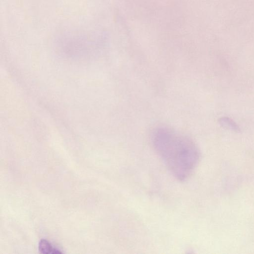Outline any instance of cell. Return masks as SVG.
I'll return each instance as SVG.
<instances>
[{
	"label": "cell",
	"mask_w": 254,
	"mask_h": 254,
	"mask_svg": "<svg viewBox=\"0 0 254 254\" xmlns=\"http://www.w3.org/2000/svg\"><path fill=\"white\" fill-rule=\"evenodd\" d=\"M150 139L157 153L177 179L185 180L191 174L200 159L199 149L192 139L165 125L154 127Z\"/></svg>",
	"instance_id": "1"
},
{
	"label": "cell",
	"mask_w": 254,
	"mask_h": 254,
	"mask_svg": "<svg viewBox=\"0 0 254 254\" xmlns=\"http://www.w3.org/2000/svg\"><path fill=\"white\" fill-rule=\"evenodd\" d=\"M39 251L43 254H60L62 252L55 248L49 241L42 239L39 243Z\"/></svg>",
	"instance_id": "2"
},
{
	"label": "cell",
	"mask_w": 254,
	"mask_h": 254,
	"mask_svg": "<svg viewBox=\"0 0 254 254\" xmlns=\"http://www.w3.org/2000/svg\"><path fill=\"white\" fill-rule=\"evenodd\" d=\"M219 123L222 127L227 129L235 132H239L240 130L239 127L236 122L229 117H221L219 120Z\"/></svg>",
	"instance_id": "3"
}]
</instances>
